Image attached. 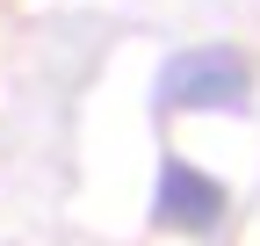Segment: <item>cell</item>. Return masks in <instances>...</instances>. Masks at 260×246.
Listing matches in <instances>:
<instances>
[{
  "label": "cell",
  "mask_w": 260,
  "mask_h": 246,
  "mask_svg": "<svg viewBox=\"0 0 260 246\" xmlns=\"http://www.w3.org/2000/svg\"><path fill=\"white\" fill-rule=\"evenodd\" d=\"M224 218V189L217 181H203L195 167H167L159 174V225H174V232H210Z\"/></svg>",
  "instance_id": "obj_1"
},
{
  "label": "cell",
  "mask_w": 260,
  "mask_h": 246,
  "mask_svg": "<svg viewBox=\"0 0 260 246\" xmlns=\"http://www.w3.org/2000/svg\"><path fill=\"white\" fill-rule=\"evenodd\" d=\"M239 87H246V73L232 58H195V66H181L167 80V95L174 102H239Z\"/></svg>",
  "instance_id": "obj_2"
}]
</instances>
